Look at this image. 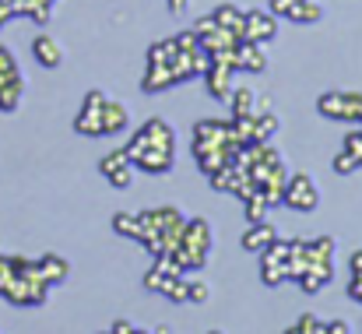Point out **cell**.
Masks as SVG:
<instances>
[{
	"mask_svg": "<svg viewBox=\"0 0 362 334\" xmlns=\"http://www.w3.org/2000/svg\"><path fill=\"white\" fill-rule=\"evenodd\" d=\"M127 159L141 173H169L176 159V134L162 116H151L130 141H127Z\"/></svg>",
	"mask_w": 362,
	"mask_h": 334,
	"instance_id": "cell-1",
	"label": "cell"
},
{
	"mask_svg": "<svg viewBox=\"0 0 362 334\" xmlns=\"http://www.w3.org/2000/svg\"><path fill=\"white\" fill-rule=\"evenodd\" d=\"M0 296L7 303H14V306H42L46 296H49V285L39 275V264L35 260L11 257V278H7V285H4Z\"/></svg>",
	"mask_w": 362,
	"mask_h": 334,
	"instance_id": "cell-2",
	"label": "cell"
},
{
	"mask_svg": "<svg viewBox=\"0 0 362 334\" xmlns=\"http://www.w3.org/2000/svg\"><path fill=\"white\" fill-rule=\"evenodd\" d=\"M208 253H211V225L204 222V219H190V222L183 225L180 243H176V250L169 257L187 271V267H204L208 264Z\"/></svg>",
	"mask_w": 362,
	"mask_h": 334,
	"instance_id": "cell-3",
	"label": "cell"
},
{
	"mask_svg": "<svg viewBox=\"0 0 362 334\" xmlns=\"http://www.w3.org/2000/svg\"><path fill=\"white\" fill-rule=\"evenodd\" d=\"M317 110L338 123H362V92H324L317 99Z\"/></svg>",
	"mask_w": 362,
	"mask_h": 334,
	"instance_id": "cell-4",
	"label": "cell"
},
{
	"mask_svg": "<svg viewBox=\"0 0 362 334\" xmlns=\"http://www.w3.org/2000/svg\"><path fill=\"white\" fill-rule=\"evenodd\" d=\"M260 257H264V264H260V278H264V285L278 289L281 282L292 278V250H288V239H274Z\"/></svg>",
	"mask_w": 362,
	"mask_h": 334,
	"instance_id": "cell-5",
	"label": "cell"
},
{
	"mask_svg": "<svg viewBox=\"0 0 362 334\" xmlns=\"http://www.w3.org/2000/svg\"><path fill=\"white\" fill-rule=\"evenodd\" d=\"M281 205L292 208V212H313L320 205V190L313 183L310 173H292L285 180V194H281Z\"/></svg>",
	"mask_w": 362,
	"mask_h": 334,
	"instance_id": "cell-6",
	"label": "cell"
},
{
	"mask_svg": "<svg viewBox=\"0 0 362 334\" xmlns=\"http://www.w3.org/2000/svg\"><path fill=\"white\" fill-rule=\"evenodd\" d=\"M21 92H25V78H21V71H18L11 50L0 46V113L18 110Z\"/></svg>",
	"mask_w": 362,
	"mask_h": 334,
	"instance_id": "cell-7",
	"label": "cell"
},
{
	"mask_svg": "<svg viewBox=\"0 0 362 334\" xmlns=\"http://www.w3.org/2000/svg\"><path fill=\"white\" fill-rule=\"evenodd\" d=\"M106 92H99V88H92L88 96H85V106L78 113V120H74V130L78 134H85V137H103L106 134Z\"/></svg>",
	"mask_w": 362,
	"mask_h": 334,
	"instance_id": "cell-8",
	"label": "cell"
},
{
	"mask_svg": "<svg viewBox=\"0 0 362 334\" xmlns=\"http://www.w3.org/2000/svg\"><path fill=\"white\" fill-rule=\"evenodd\" d=\"M190 32L197 35V42H201V50H204L208 57H211V53H222V50H236V42H240V35L229 32V28H222L211 14H208V18H197Z\"/></svg>",
	"mask_w": 362,
	"mask_h": 334,
	"instance_id": "cell-9",
	"label": "cell"
},
{
	"mask_svg": "<svg viewBox=\"0 0 362 334\" xmlns=\"http://www.w3.org/2000/svg\"><path fill=\"white\" fill-rule=\"evenodd\" d=\"M274 35H278V14H271V11H246L240 39L264 46V42H271Z\"/></svg>",
	"mask_w": 362,
	"mask_h": 334,
	"instance_id": "cell-10",
	"label": "cell"
},
{
	"mask_svg": "<svg viewBox=\"0 0 362 334\" xmlns=\"http://www.w3.org/2000/svg\"><path fill=\"white\" fill-rule=\"evenodd\" d=\"M99 173L117 187V190H127L130 183H134V162L127 159V151L123 148H117V151H110L103 162H99Z\"/></svg>",
	"mask_w": 362,
	"mask_h": 334,
	"instance_id": "cell-11",
	"label": "cell"
},
{
	"mask_svg": "<svg viewBox=\"0 0 362 334\" xmlns=\"http://www.w3.org/2000/svg\"><path fill=\"white\" fill-rule=\"evenodd\" d=\"M236 71H253V74L267 71V53L260 42H246V39L236 42Z\"/></svg>",
	"mask_w": 362,
	"mask_h": 334,
	"instance_id": "cell-12",
	"label": "cell"
},
{
	"mask_svg": "<svg viewBox=\"0 0 362 334\" xmlns=\"http://www.w3.org/2000/svg\"><path fill=\"white\" fill-rule=\"evenodd\" d=\"M274 239H278V229L267 225V219H264V222H250L246 225V232H243V250H250V253H264Z\"/></svg>",
	"mask_w": 362,
	"mask_h": 334,
	"instance_id": "cell-13",
	"label": "cell"
},
{
	"mask_svg": "<svg viewBox=\"0 0 362 334\" xmlns=\"http://www.w3.org/2000/svg\"><path fill=\"white\" fill-rule=\"evenodd\" d=\"M32 57H35V64H42V67H60L64 64V46L53 39V35H35L32 39Z\"/></svg>",
	"mask_w": 362,
	"mask_h": 334,
	"instance_id": "cell-14",
	"label": "cell"
},
{
	"mask_svg": "<svg viewBox=\"0 0 362 334\" xmlns=\"http://www.w3.org/2000/svg\"><path fill=\"white\" fill-rule=\"evenodd\" d=\"M35 264H39V275L46 278V285H49V289H53V285H60V282L67 278V271H71V267H67V260H64V257H57V253H46V257H42V260H35Z\"/></svg>",
	"mask_w": 362,
	"mask_h": 334,
	"instance_id": "cell-15",
	"label": "cell"
},
{
	"mask_svg": "<svg viewBox=\"0 0 362 334\" xmlns=\"http://www.w3.org/2000/svg\"><path fill=\"white\" fill-rule=\"evenodd\" d=\"M285 18L296 21V25H313V21L324 18V7H320L317 0H296V4L285 11Z\"/></svg>",
	"mask_w": 362,
	"mask_h": 334,
	"instance_id": "cell-16",
	"label": "cell"
},
{
	"mask_svg": "<svg viewBox=\"0 0 362 334\" xmlns=\"http://www.w3.org/2000/svg\"><path fill=\"white\" fill-rule=\"evenodd\" d=\"M229 106H233V120L253 116L257 113V92L253 88H233L229 92Z\"/></svg>",
	"mask_w": 362,
	"mask_h": 334,
	"instance_id": "cell-17",
	"label": "cell"
},
{
	"mask_svg": "<svg viewBox=\"0 0 362 334\" xmlns=\"http://www.w3.org/2000/svg\"><path fill=\"white\" fill-rule=\"evenodd\" d=\"M211 18H215L222 28H229V32H236V35H240L246 11H243V7H236V4H218V7L211 11Z\"/></svg>",
	"mask_w": 362,
	"mask_h": 334,
	"instance_id": "cell-18",
	"label": "cell"
},
{
	"mask_svg": "<svg viewBox=\"0 0 362 334\" xmlns=\"http://www.w3.org/2000/svg\"><path fill=\"white\" fill-rule=\"evenodd\" d=\"M113 232H120L127 239H141V219L130 212H120V215H113Z\"/></svg>",
	"mask_w": 362,
	"mask_h": 334,
	"instance_id": "cell-19",
	"label": "cell"
},
{
	"mask_svg": "<svg viewBox=\"0 0 362 334\" xmlns=\"http://www.w3.org/2000/svg\"><path fill=\"white\" fill-rule=\"evenodd\" d=\"M127 123H130L127 110H123L117 99H110V103H106V134H117V130H123Z\"/></svg>",
	"mask_w": 362,
	"mask_h": 334,
	"instance_id": "cell-20",
	"label": "cell"
},
{
	"mask_svg": "<svg viewBox=\"0 0 362 334\" xmlns=\"http://www.w3.org/2000/svg\"><path fill=\"white\" fill-rule=\"evenodd\" d=\"M267 219V201L260 194H250L246 197V222H264Z\"/></svg>",
	"mask_w": 362,
	"mask_h": 334,
	"instance_id": "cell-21",
	"label": "cell"
},
{
	"mask_svg": "<svg viewBox=\"0 0 362 334\" xmlns=\"http://www.w3.org/2000/svg\"><path fill=\"white\" fill-rule=\"evenodd\" d=\"M331 166H334V173H338V176H349V173H356V169H359V162H356L345 148H341V151L331 159Z\"/></svg>",
	"mask_w": 362,
	"mask_h": 334,
	"instance_id": "cell-22",
	"label": "cell"
},
{
	"mask_svg": "<svg viewBox=\"0 0 362 334\" xmlns=\"http://www.w3.org/2000/svg\"><path fill=\"white\" fill-rule=\"evenodd\" d=\"M165 296H169L173 303H190V282H187V278H176L173 289H169Z\"/></svg>",
	"mask_w": 362,
	"mask_h": 334,
	"instance_id": "cell-23",
	"label": "cell"
},
{
	"mask_svg": "<svg viewBox=\"0 0 362 334\" xmlns=\"http://www.w3.org/2000/svg\"><path fill=\"white\" fill-rule=\"evenodd\" d=\"M345 151L362 166V123H359V130H352V134L345 137Z\"/></svg>",
	"mask_w": 362,
	"mask_h": 334,
	"instance_id": "cell-24",
	"label": "cell"
},
{
	"mask_svg": "<svg viewBox=\"0 0 362 334\" xmlns=\"http://www.w3.org/2000/svg\"><path fill=\"white\" fill-rule=\"evenodd\" d=\"M296 331L299 334H324V324H320L313 313H303V321L296 324Z\"/></svg>",
	"mask_w": 362,
	"mask_h": 334,
	"instance_id": "cell-25",
	"label": "cell"
},
{
	"mask_svg": "<svg viewBox=\"0 0 362 334\" xmlns=\"http://www.w3.org/2000/svg\"><path fill=\"white\" fill-rule=\"evenodd\" d=\"M208 299V285L204 282H190V303H204Z\"/></svg>",
	"mask_w": 362,
	"mask_h": 334,
	"instance_id": "cell-26",
	"label": "cell"
},
{
	"mask_svg": "<svg viewBox=\"0 0 362 334\" xmlns=\"http://www.w3.org/2000/svg\"><path fill=\"white\" fill-rule=\"evenodd\" d=\"M7 278H11V257H0V292H4Z\"/></svg>",
	"mask_w": 362,
	"mask_h": 334,
	"instance_id": "cell-27",
	"label": "cell"
},
{
	"mask_svg": "<svg viewBox=\"0 0 362 334\" xmlns=\"http://www.w3.org/2000/svg\"><path fill=\"white\" fill-rule=\"evenodd\" d=\"M349 296H352L356 303H362V275H356V278H352V285H349Z\"/></svg>",
	"mask_w": 362,
	"mask_h": 334,
	"instance_id": "cell-28",
	"label": "cell"
},
{
	"mask_svg": "<svg viewBox=\"0 0 362 334\" xmlns=\"http://www.w3.org/2000/svg\"><path fill=\"white\" fill-rule=\"evenodd\" d=\"M110 334H134V324H127V321H117Z\"/></svg>",
	"mask_w": 362,
	"mask_h": 334,
	"instance_id": "cell-29",
	"label": "cell"
},
{
	"mask_svg": "<svg viewBox=\"0 0 362 334\" xmlns=\"http://www.w3.org/2000/svg\"><path fill=\"white\" fill-rule=\"evenodd\" d=\"M352 275H362V250L352 253Z\"/></svg>",
	"mask_w": 362,
	"mask_h": 334,
	"instance_id": "cell-30",
	"label": "cell"
},
{
	"mask_svg": "<svg viewBox=\"0 0 362 334\" xmlns=\"http://www.w3.org/2000/svg\"><path fill=\"white\" fill-rule=\"evenodd\" d=\"M7 18H14V11H11V4H0V25H4Z\"/></svg>",
	"mask_w": 362,
	"mask_h": 334,
	"instance_id": "cell-31",
	"label": "cell"
},
{
	"mask_svg": "<svg viewBox=\"0 0 362 334\" xmlns=\"http://www.w3.org/2000/svg\"><path fill=\"white\" fill-rule=\"evenodd\" d=\"M165 4H169V11H183L187 7V0H165Z\"/></svg>",
	"mask_w": 362,
	"mask_h": 334,
	"instance_id": "cell-32",
	"label": "cell"
},
{
	"mask_svg": "<svg viewBox=\"0 0 362 334\" xmlns=\"http://www.w3.org/2000/svg\"><path fill=\"white\" fill-rule=\"evenodd\" d=\"M208 334H226V331H208Z\"/></svg>",
	"mask_w": 362,
	"mask_h": 334,
	"instance_id": "cell-33",
	"label": "cell"
},
{
	"mask_svg": "<svg viewBox=\"0 0 362 334\" xmlns=\"http://www.w3.org/2000/svg\"><path fill=\"white\" fill-rule=\"evenodd\" d=\"M0 4H7V0H0Z\"/></svg>",
	"mask_w": 362,
	"mask_h": 334,
	"instance_id": "cell-34",
	"label": "cell"
}]
</instances>
